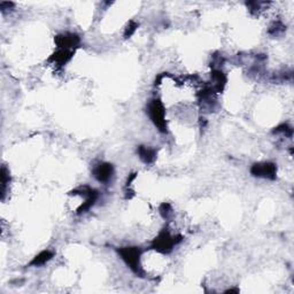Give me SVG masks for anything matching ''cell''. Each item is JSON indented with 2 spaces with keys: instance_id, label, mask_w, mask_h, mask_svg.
Masks as SVG:
<instances>
[{
  "instance_id": "6da1fadb",
  "label": "cell",
  "mask_w": 294,
  "mask_h": 294,
  "mask_svg": "<svg viewBox=\"0 0 294 294\" xmlns=\"http://www.w3.org/2000/svg\"><path fill=\"white\" fill-rule=\"evenodd\" d=\"M117 253L121 259L123 260L125 265H127L131 271H133L136 275L141 276L143 275V268L140 265V258H141V250L139 247H121L117 250Z\"/></svg>"
},
{
  "instance_id": "7a4b0ae2",
  "label": "cell",
  "mask_w": 294,
  "mask_h": 294,
  "mask_svg": "<svg viewBox=\"0 0 294 294\" xmlns=\"http://www.w3.org/2000/svg\"><path fill=\"white\" fill-rule=\"evenodd\" d=\"M147 114L150 120L158 128L159 131L167 132L166 108L159 99H153L147 105Z\"/></svg>"
},
{
  "instance_id": "3957f363",
  "label": "cell",
  "mask_w": 294,
  "mask_h": 294,
  "mask_svg": "<svg viewBox=\"0 0 294 294\" xmlns=\"http://www.w3.org/2000/svg\"><path fill=\"white\" fill-rule=\"evenodd\" d=\"M182 240L181 236H173L167 229L160 232L158 237L152 243V248L162 254H168L174 250V247Z\"/></svg>"
},
{
  "instance_id": "277c9868",
  "label": "cell",
  "mask_w": 294,
  "mask_h": 294,
  "mask_svg": "<svg viewBox=\"0 0 294 294\" xmlns=\"http://www.w3.org/2000/svg\"><path fill=\"white\" fill-rule=\"evenodd\" d=\"M251 174L255 177L273 179L276 178L277 167L273 162H259L254 163L251 168Z\"/></svg>"
},
{
  "instance_id": "5b68a950",
  "label": "cell",
  "mask_w": 294,
  "mask_h": 294,
  "mask_svg": "<svg viewBox=\"0 0 294 294\" xmlns=\"http://www.w3.org/2000/svg\"><path fill=\"white\" fill-rule=\"evenodd\" d=\"M74 194H81V196L85 197V201L79 206V208L77 209V214L86 213L95 204V201L98 200V197H99L98 191H95L94 189H91L89 188V186H83V188L75 190Z\"/></svg>"
},
{
  "instance_id": "8992f818",
  "label": "cell",
  "mask_w": 294,
  "mask_h": 294,
  "mask_svg": "<svg viewBox=\"0 0 294 294\" xmlns=\"http://www.w3.org/2000/svg\"><path fill=\"white\" fill-rule=\"evenodd\" d=\"M93 177L100 183H108L114 175V167L108 162H100L94 166Z\"/></svg>"
},
{
  "instance_id": "52a82bcc",
  "label": "cell",
  "mask_w": 294,
  "mask_h": 294,
  "mask_svg": "<svg viewBox=\"0 0 294 294\" xmlns=\"http://www.w3.org/2000/svg\"><path fill=\"white\" fill-rule=\"evenodd\" d=\"M55 44L59 48H67V49H72L74 47H77L79 41V37L76 35V33L71 32H66V33H60L55 37Z\"/></svg>"
},
{
  "instance_id": "ba28073f",
  "label": "cell",
  "mask_w": 294,
  "mask_h": 294,
  "mask_svg": "<svg viewBox=\"0 0 294 294\" xmlns=\"http://www.w3.org/2000/svg\"><path fill=\"white\" fill-rule=\"evenodd\" d=\"M74 55V51L72 49H67V48H58L54 54H53L51 58H49V61L54 62L58 66H63L66 64L68 61H70V59Z\"/></svg>"
},
{
  "instance_id": "9c48e42d",
  "label": "cell",
  "mask_w": 294,
  "mask_h": 294,
  "mask_svg": "<svg viewBox=\"0 0 294 294\" xmlns=\"http://www.w3.org/2000/svg\"><path fill=\"white\" fill-rule=\"evenodd\" d=\"M137 153L139 155V159L146 165H151L153 163L156 159V150L148 146H139L137 150Z\"/></svg>"
},
{
  "instance_id": "30bf717a",
  "label": "cell",
  "mask_w": 294,
  "mask_h": 294,
  "mask_svg": "<svg viewBox=\"0 0 294 294\" xmlns=\"http://www.w3.org/2000/svg\"><path fill=\"white\" fill-rule=\"evenodd\" d=\"M212 81H213V86L212 90L216 91V92H221L223 91L225 84H227V76L224 75L222 70H214L212 74Z\"/></svg>"
},
{
  "instance_id": "8fae6325",
  "label": "cell",
  "mask_w": 294,
  "mask_h": 294,
  "mask_svg": "<svg viewBox=\"0 0 294 294\" xmlns=\"http://www.w3.org/2000/svg\"><path fill=\"white\" fill-rule=\"evenodd\" d=\"M53 258H54V252H52L49 250L43 251L32 259V261L30 262V266L31 267H41V266L46 265L47 262L51 261Z\"/></svg>"
},
{
  "instance_id": "7c38bea8",
  "label": "cell",
  "mask_w": 294,
  "mask_h": 294,
  "mask_svg": "<svg viewBox=\"0 0 294 294\" xmlns=\"http://www.w3.org/2000/svg\"><path fill=\"white\" fill-rule=\"evenodd\" d=\"M275 133H284L285 136L288 137H292V133H293V130L291 127H289L288 124H282L280 127L275 128L274 130Z\"/></svg>"
},
{
  "instance_id": "4fadbf2b",
  "label": "cell",
  "mask_w": 294,
  "mask_h": 294,
  "mask_svg": "<svg viewBox=\"0 0 294 294\" xmlns=\"http://www.w3.org/2000/svg\"><path fill=\"white\" fill-rule=\"evenodd\" d=\"M137 26H138V24L136 23V22L131 21L130 23L128 24L127 28H125V32H124V37L125 38H129L131 37L133 33H135V31L137 30Z\"/></svg>"
},
{
  "instance_id": "5bb4252c",
  "label": "cell",
  "mask_w": 294,
  "mask_h": 294,
  "mask_svg": "<svg viewBox=\"0 0 294 294\" xmlns=\"http://www.w3.org/2000/svg\"><path fill=\"white\" fill-rule=\"evenodd\" d=\"M171 212H173V209H171V206L169 204H162L160 206V213H161V215L165 219H168L171 215Z\"/></svg>"
}]
</instances>
